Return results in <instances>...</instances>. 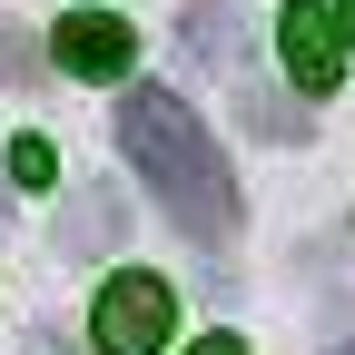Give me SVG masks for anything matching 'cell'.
Returning a JSON list of instances; mask_svg holds the SVG:
<instances>
[{
	"instance_id": "obj_6",
	"label": "cell",
	"mask_w": 355,
	"mask_h": 355,
	"mask_svg": "<svg viewBox=\"0 0 355 355\" xmlns=\"http://www.w3.org/2000/svg\"><path fill=\"white\" fill-rule=\"evenodd\" d=\"M119 237H128V207H119L109 188H89V198L60 207V247H69V257H109Z\"/></svg>"
},
{
	"instance_id": "obj_1",
	"label": "cell",
	"mask_w": 355,
	"mask_h": 355,
	"mask_svg": "<svg viewBox=\"0 0 355 355\" xmlns=\"http://www.w3.org/2000/svg\"><path fill=\"white\" fill-rule=\"evenodd\" d=\"M119 148H128V168L148 178V198H158L198 247H227V237H237V178H227V158H217L207 119L178 99L168 79H128Z\"/></svg>"
},
{
	"instance_id": "obj_8",
	"label": "cell",
	"mask_w": 355,
	"mask_h": 355,
	"mask_svg": "<svg viewBox=\"0 0 355 355\" xmlns=\"http://www.w3.org/2000/svg\"><path fill=\"white\" fill-rule=\"evenodd\" d=\"M40 69H50V60L30 50V30H10V20H0V79H20V89H40Z\"/></svg>"
},
{
	"instance_id": "obj_2",
	"label": "cell",
	"mask_w": 355,
	"mask_h": 355,
	"mask_svg": "<svg viewBox=\"0 0 355 355\" xmlns=\"http://www.w3.org/2000/svg\"><path fill=\"white\" fill-rule=\"evenodd\" d=\"M168 326H178V286L148 277V266L109 277V286H99V316H89L99 355H168Z\"/></svg>"
},
{
	"instance_id": "obj_10",
	"label": "cell",
	"mask_w": 355,
	"mask_h": 355,
	"mask_svg": "<svg viewBox=\"0 0 355 355\" xmlns=\"http://www.w3.org/2000/svg\"><path fill=\"white\" fill-rule=\"evenodd\" d=\"M20 355H69V336H60V326H30V336H20Z\"/></svg>"
},
{
	"instance_id": "obj_5",
	"label": "cell",
	"mask_w": 355,
	"mask_h": 355,
	"mask_svg": "<svg viewBox=\"0 0 355 355\" xmlns=\"http://www.w3.org/2000/svg\"><path fill=\"white\" fill-rule=\"evenodd\" d=\"M237 128H247V139H266V148H306V139H316V119H306L296 99H286V89H237Z\"/></svg>"
},
{
	"instance_id": "obj_13",
	"label": "cell",
	"mask_w": 355,
	"mask_h": 355,
	"mask_svg": "<svg viewBox=\"0 0 355 355\" xmlns=\"http://www.w3.org/2000/svg\"><path fill=\"white\" fill-rule=\"evenodd\" d=\"M345 355H355V345H345Z\"/></svg>"
},
{
	"instance_id": "obj_4",
	"label": "cell",
	"mask_w": 355,
	"mask_h": 355,
	"mask_svg": "<svg viewBox=\"0 0 355 355\" xmlns=\"http://www.w3.org/2000/svg\"><path fill=\"white\" fill-rule=\"evenodd\" d=\"M50 60H60L69 79H128V60H139V30L109 20V10H69V20L50 30Z\"/></svg>"
},
{
	"instance_id": "obj_3",
	"label": "cell",
	"mask_w": 355,
	"mask_h": 355,
	"mask_svg": "<svg viewBox=\"0 0 355 355\" xmlns=\"http://www.w3.org/2000/svg\"><path fill=\"white\" fill-rule=\"evenodd\" d=\"M277 40H286V79L306 89V99H326V89L345 79V30L326 0H286L277 10Z\"/></svg>"
},
{
	"instance_id": "obj_11",
	"label": "cell",
	"mask_w": 355,
	"mask_h": 355,
	"mask_svg": "<svg viewBox=\"0 0 355 355\" xmlns=\"http://www.w3.org/2000/svg\"><path fill=\"white\" fill-rule=\"evenodd\" d=\"M188 355H247V345H237V336H227V326H217V336H198V345H188Z\"/></svg>"
},
{
	"instance_id": "obj_9",
	"label": "cell",
	"mask_w": 355,
	"mask_h": 355,
	"mask_svg": "<svg viewBox=\"0 0 355 355\" xmlns=\"http://www.w3.org/2000/svg\"><path fill=\"white\" fill-rule=\"evenodd\" d=\"M10 178H20V188H50V178H60L50 139H20V148H10Z\"/></svg>"
},
{
	"instance_id": "obj_7",
	"label": "cell",
	"mask_w": 355,
	"mask_h": 355,
	"mask_svg": "<svg viewBox=\"0 0 355 355\" xmlns=\"http://www.w3.org/2000/svg\"><path fill=\"white\" fill-rule=\"evenodd\" d=\"M178 40H188L198 69H237V10L227 0H188V10H178Z\"/></svg>"
},
{
	"instance_id": "obj_12",
	"label": "cell",
	"mask_w": 355,
	"mask_h": 355,
	"mask_svg": "<svg viewBox=\"0 0 355 355\" xmlns=\"http://www.w3.org/2000/svg\"><path fill=\"white\" fill-rule=\"evenodd\" d=\"M345 40H355V0H345Z\"/></svg>"
}]
</instances>
